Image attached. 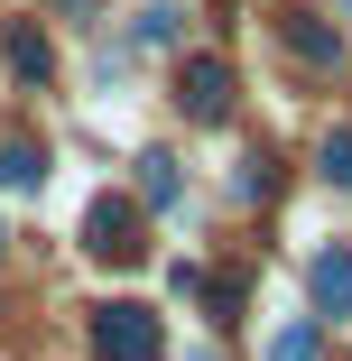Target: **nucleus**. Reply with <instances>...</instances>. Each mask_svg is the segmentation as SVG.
I'll return each instance as SVG.
<instances>
[{
    "mask_svg": "<svg viewBox=\"0 0 352 361\" xmlns=\"http://www.w3.org/2000/svg\"><path fill=\"white\" fill-rule=\"evenodd\" d=\"M84 250L111 259V269L149 259V223H139V204H130V195H93V213H84Z\"/></svg>",
    "mask_w": 352,
    "mask_h": 361,
    "instance_id": "f03ea898",
    "label": "nucleus"
},
{
    "mask_svg": "<svg viewBox=\"0 0 352 361\" xmlns=\"http://www.w3.org/2000/svg\"><path fill=\"white\" fill-rule=\"evenodd\" d=\"M139 204H176V158L167 149H139Z\"/></svg>",
    "mask_w": 352,
    "mask_h": 361,
    "instance_id": "0eeeda50",
    "label": "nucleus"
},
{
    "mask_svg": "<svg viewBox=\"0 0 352 361\" xmlns=\"http://www.w3.org/2000/svg\"><path fill=\"white\" fill-rule=\"evenodd\" d=\"M269 361H324V334H315L306 315H297V324H278V334H269Z\"/></svg>",
    "mask_w": 352,
    "mask_h": 361,
    "instance_id": "6e6552de",
    "label": "nucleus"
},
{
    "mask_svg": "<svg viewBox=\"0 0 352 361\" xmlns=\"http://www.w3.org/2000/svg\"><path fill=\"white\" fill-rule=\"evenodd\" d=\"M65 10H84V0H65Z\"/></svg>",
    "mask_w": 352,
    "mask_h": 361,
    "instance_id": "f8f14e48",
    "label": "nucleus"
},
{
    "mask_svg": "<svg viewBox=\"0 0 352 361\" xmlns=\"http://www.w3.org/2000/svg\"><path fill=\"white\" fill-rule=\"evenodd\" d=\"M315 315H352V250L315 259Z\"/></svg>",
    "mask_w": 352,
    "mask_h": 361,
    "instance_id": "423d86ee",
    "label": "nucleus"
},
{
    "mask_svg": "<svg viewBox=\"0 0 352 361\" xmlns=\"http://www.w3.org/2000/svg\"><path fill=\"white\" fill-rule=\"evenodd\" d=\"M93 352L102 361H167V334H158V315L139 306V297H111L93 315Z\"/></svg>",
    "mask_w": 352,
    "mask_h": 361,
    "instance_id": "f257e3e1",
    "label": "nucleus"
},
{
    "mask_svg": "<svg viewBox=\"0 0 352 361\" xmlns=\"http://www.w3.org/2000/svg\"><path fill=\"white\" fill-rule=\"evenodd\" d=\"M0 185H10V195L47 185V149H37V139H0Z\"/></svg>",
    "mask_w": 352,
    "mask_h": 361,
    "instance_id": "39448f33",
    "label": "nucleus"
},
{
    "mask_svg": "<svg viewBox=\"0 0 352 361\" xmlns=\"http://www.w3.org/2000/svg\"><path fill=\"white\" fill-rule=\"evenodd\" d=\"M176 102H186V121H232V65L223 56H186L176 65Z\"/></svg>",
    "mask_w": 352,
    "mask_h": 361,
    "instance_id": "7ed1b4c3",
    "label": "nucleus"
},
{
    "mask_svg": "<svg viewBox=\"0 0 352 361\" xmlns=\"http://www.w3.org/2000/svg\"><path fill=\"white\" fill-rule=\"evenodd\" d=\"M269 185H278V176H269V158H241V176H232V204H269Z\"/></svg>",
    "mask_w": 352,
    "mask_h": 361,
    "instance_id": "9b49d317",
    "label": "nucleus"
},
{
    "mask_svg": "<svg viewBox=\"0 0 352 361\" xmlns=\"http://www.w3.org/2000/svg\"><path fill=\"white\" fill-rule=\"evenodd\" d=\"M0 47H10V75H19V84H47V75H56V47H47L28 19H10V37H0Z\"/></svg>",
    "mask_w": 352,
    "mask_h": 361,
    "instance_id": "20e7f679",
    "label": "nucleus"
},
{
    "mask_svg": "<svg viewBox=\"0 0 352 361\" xmlns=\"http://www.w3.org/2000/svg\"><path fill=\"white\" fill-rule=\"evenodd\" d=\"M288 47H297L306 65H334V56H343V37H334L324 19H288Z\"/></svg>",
    "mask_w": 352,
    "mask_h": 361,
    "instance_id": "1a4fd4ad",
    "label": "nucleus"
},
{
    "mask_svg": "<svg viewBox=\"0 0 352 361\" xmlns=\"http://www.w3.org/2000/svg\"><path fill=\"white\" fill-rule=\"evenodd\" d=\"M324 185H352V121L324 130Z\"/></svg>",
    "mask_w": 352,
    "mask_h": 361,
    "instance_id": "9d476101",
    "label": "nucleus"
}]
</instances>
